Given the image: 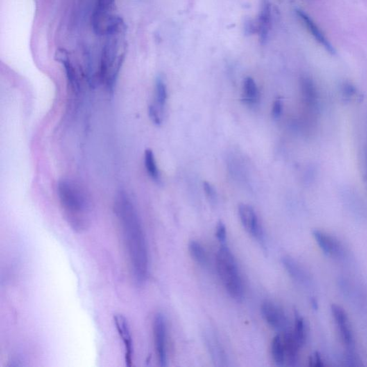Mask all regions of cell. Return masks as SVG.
Wrapping results in <instances>:
<instances>
[{"label": "cell", "instance_id": "6da1fadb", "mask_svg": "<svg viewBox=\"0 0 367 367\" xmlns=\"http://www.w3.org/2000/svg\"><path fill=\"white\" fill-rule=\"evenodd\" d=\"M114 211L121 228L134 279L137 284H144L149 272L147 243L137 209L124 191H120L116 197Z\"/></svg>", "mask_w": 367, "mask_h": 367}, {"label": "cell", "instance_id": "7a4b0ae2", "mask_svg": "<svg viewBox=\"0 0 367 367\" xmlns=\"http://www.w3.org/2000/svg\"><path fill=\"white\" fill-rule=\"evenodd\" d=\"M58 195L62 212L70 227L77 232L87 230L91 225L90 202L79 184L72 180H60Z\"/></svg>", "mask_w": 367, "mask_h": 367}, {"label": "cell", "instance_id": "3957f363", "mask_svg": "<svg viewBox=\"0 0 367 367\" xmlns=\"http://www.w3.org/2000/svg\"><path fill=\"white\" fill-rule=\"evenodd\" d=\"M124 33L109 35L102 51L100 78L105 82L109 91H114L116 80L126 55Z\"/></svg>", "mask_w": 367, "mask_h": 367}, {"label": "cell", "instance_id": "277c9868", "mask_svg": "<svg viewBox=\"0 0 367 367\" xmlns=\"http://www.w3.org/2000/svg\"><path fill=\"white\" fill-rule=\"evenodd\" d=\"M216 268L224 288L234 300L243 298V285L233 254L226 245H222L216 255Z\"/></svg>", "mask_w": 367, "mask_h": 367}, {"label": "cell", "instance_id": "5b68a950", "mask_svg": "<svg viewBox=\"0 0 367 367\" xmlns=\"http://www.w3.org/2000/svg\"><path fill=\"white\" fill-rule=\"evenodd\" d=\"M166 323L165 317L162 313L156 314L153 321V334L156 353L159 366L167 364V347H166Z\"/></svg>", "mask_w": 367, "mask_h": 367}, {"label": "cell", "instance_id": "8992f818", "mask_svg": "<svg viewBox=\"0 0 367 367\" xmlns=\"http://www.w3.org/2000/svg\"><path fill=\"white\" fill-rule=\"evenodd\" d=\"M263 319L273 329L280 333L288 331V320L284 310L270 300L263 302L261 308Z\"/></svg>", "mask_w": 367, "mask_h": 367}, {"label": "cell", "instance_id": "52a82bcc", "mask_svg": "<svg viewBox=\"0 0 367 367\" xmlns=\"http://www.w3.org/2000/svg\"><path fill=\"white\" fill-rule=\"evenodd\" d=\"M238 213L242 225L245 230L257 241L261 243L264 242L262 226L255 209L250 205L241 204L238 207Z\"/></svg>", "mask_w": 367, "mask_h": 367}, {"label": "cell", "instance_id": "ba28073f", "mask_svg": "<svg viewBox=\"0 0 367 367\" xmlns=\"http://www.w3.org/2000/svg\"><path fill=\"white\" fill-rule=\"evenodd\" d=\"M331 312L343 343L347 348L354 349L355 344L354 334L347 313L341 306L337 305L331 306Z\"/></svg>", "mask_w": 367, "mask_h": 367}, {"label": "cell", "instance_id": "9c48e42d", "mask_svg": "<svg viewBox=\"0 0 367 367\" xmlns=\"http://www.w3.org/2000/svg\"><path fill=\"white\" fill-rule=\"evenodd\" d=\"M118 334L122 339L124 346V359L127 366H133L134 361V343L132 338L129 325L127 319L123 315L116 314L114 316Z\"/></svg>", "mask_w": 367, "mask_h": 367}, {"label": "cell", "instance_id": "30bf717a", "mask_svg": "<svg viewBox=\"0 0 367 367\" xmlns=\"http://www.w3.org/2000/svg\"><path fill=\"white\" fill-rule=\"evenodd\" d=\"M312 234L317 244L324 253L334 257H341L343 255V246L336 238L320 230H313Z\"/></svg>", "mask_w": 367, "mask_h": 367}, {"label": "cell", "instance_id": "8fae6325", "mask_svg": "<svg viewBox=\"0 0 367 367\" xmlns=\"http://www.w3.org/2000/svg\"><path fill=\"white\" fill-rule=\"evenodd\" d=\"M296 14L298 16L299 18L301 19L302 22L305 25L308 30H309L310 33L312 34L315 40H316L318 44L321 45L329 53H330L331 54L334 55L335 53H336V51H335L334 46L331 44V42L328 40L325 35L322 33L321 30H320V28H318L316 23L313 22V19H311L305 12L302 11V10H297Z\"/></svg>", "mask_w": 367, "mask_h": 367}, {"label": "cell", "instance_id": "7c38bea8", "mask_svg": "<svg viewBox=\"0 0 367 367\" xmlns=\"http://www.w3.org/2000/svg\"><path fill=\"white\" fill-rule=\"evenodd\" d=\"M282 335L286 352V362L293 366L298 361L299 349L302 346L295 337L293 331H288L283 333Z\"/></svg>", "mask_w": 367, "mask_h": 367}, {"label": "cell", "instance_id": "4fadbf2b", "mask_svg": "<svg viewBox=\"0 0 367 367\" xmlns=\"http://www.w3.org/2000/svg\"><path fill=\"white\" fill-rule=\"evenodd\" d=\"M270 20H271V12H270V5L268 0L263 3L261 14H260L258 31L260 40L261 44L264 45L268 40V35L270 28Z\"/></svg>", "mask_w": 367, "mask_h": 367}, {"label": "cell", "instance_id": "5bb4252c", "mask_svg": "<svg viewBox=\"0 0 367 367\" xmlns=\"http://www.w3.org/2000/svg\"><path fill=\"white\" fill-rule=\"evenodd\" d=\"M282 263L286 271L294 280L301 284L308 282L309 275L296 261L290 257H284L282 259Z\"/></svg>", "mask_w": 367, "mask_h": 367}, {"label": "cell", "instance_id": "9a60e30c", "mask_svg": "<svg viewBox=\"0 0 367 367\" xmlns=\"http://www.w3.org/2000/svg\"><path fill=\"white\" fill-rule=\"evenodd\" d=\"M259 91L255 82L250 77L245 78L243 83V99L248 105H255L259 101Z\"/></svg>", "mask_w": 367, "mask_h": 367}, {"label": "cell", "instance_id": "2e32d148", "mask_svg": "<svg viewBox=\"0 0 367 367\" xmlns=\"http://www.w3.org/2000/svg\"><path fill=\"white\" fill-rule=\"evenodd\" d=\"M300 85L306 105L311 109H315L317 103V93L314 84L309 78H303Z\"/></svg>", "mask_w": 367, "mask_h": 367}, {"label": "cell", "instance_id": "e0dca14e", "mask_svg": "<svg viewBox=\"0 0 367 367\" xmlns=\"http://www.w3.org/2000/svg\"><path fill=\"white\" fill-rule=\"evenodd\" d=\"M271 354L274 362L277 366H284L286 363V352L282 334H277L272 340Z\"/></svg>", "mask_w": 367, "mask_h": 367}, {"label": "cell", "instance_id": "ac0fdd59", "mask_svg": "<svg viewBox=\"0 0 367 367\" xmlns=\"http://www.w3.org/2000/svg\"><path fill=\"white\" fill-rule=\"evenodd\" d=\"M206 340H207V345L208 347L209 352H210L214 361L220 363V366H224L223 363L227 361L226 356H225V352H224L219 341L212 334L207 335L206 336Z\"/></svg>", "mask_w": 367, "mask_h": 367}, {"label": "cell", "instance_id": "d6986e66", "mask_svg": "<svg viewBox=\"0 0 367 367\" xmlns=\"http://www.w3.org/2000/svg\"><path fill=\"white\" fill-rule=\"evenodd\" d=\"M189 254L194 261L202 266H205L207 263V256L205 249L200 243L195 241H191L188 245Z\"/></svg>", "mask_w": 367, "mask_h": 367}, {"label": "cell", "instance_id": "ffe728a7", "mask_svg": "<svg viewBox=\"0 0 367 367\" xmlns=\"http://www.w3.org/2000/svg\"><path fill=\"white\" fill-rule=\"evenodd\" d=\"M155 96V105L162 112L167 99V90H166V84L161 77H158L156 80Z\"/></svg>", "mask_w": 367, "mask_h": 367}, {"label": "cell", "instance_id": "44dd1931", "mask_svg": "<svg viewBox=\"0 0 367 367\" xmlns=\"http://www.w3.org/2000/svg\"><path fill=\"white\" fill-rule=\"evenodd\" d=\"M144 164L148 175L152 180L158 182L159 181V171L157 167L155 155L151 149H146L144 154Z\"/></svg>", "mask_w": 367, "mask_h": 367}, {"label": "cell", "instance_id": "7402d4cb", "mask_svg": "<svg viewBox=\"0 0 367 367\" xmlns=\"http://www.w3.org/2000/svg\"><path fill=\"white\" fill-rule=\"evenodd\" d=\"M293 333L300 344L304 345L306 339V324L304 318L298 313H295V326Z\"/></svg>", "mask_w": 367, "mask_h": 367}, {"label": "cell", "instance_id": "603a6c76", "mask_svg": "<svg viewBox=\"0 0 367 367\" xmlns=\"http://www.w3.org/2000/svg\"><path fill=\"white\" fill-rule=\"evenodd\" d=\"M116 0H97L95 12L109 13L114 8Z\"/></svg>", "mask_w": 367, "mask_h": 367}, {"label": "cell", "instance_id": "cb8c5ba5", "mask_svg": "<svg viewBox=\"0 0 367 367\" xmlns=\"http://www.w3.org/2000/svg\"><path fill=\"white\" fill-rule=\"evenodd\" d=\"M148 113L150 119L152 120V122L155 123V124L159 126V125L162 123V116H161V114H162V112L157 108V105L155 104L150 105L149 106H148Z\"/></svg>", "mask_w": 367, "mask_h": 367}, {"label": "cell", "instance_id": "d4e9b609", "mask_svg": "<svg viewBox=\"0 0 367 367\" xmlns=\"http://www.w3.org/2000/svg\"><path fill=\"white\" fill-rule=\"evenodd\" d=\"M216 237L222 245H225L226 242V228L223 222L220 221L216 227Z\"/></svg>", "mask_w": 367, "mask_h": 367}, {"label": "cell", "instance_id": "484cf974", "mask_svg": "<svg viewBox=\"0 0 367 367\" xmlns=\"http://www.w3.org/2000/svg\"><path fill=\"white\" fill-rule=\"evenodd\" d=\"M282 113V102L280 99L275 100L272 109V116L274 119H278Z\"/></svg>", "mask_w": 367, "mask_h": 367}, {"label": "cell", "instance_id": "4316f807", "mask_svg": "<svg viewBox=\"0 0 367 367\" xmlns=\"http://www.w3.org/2000/svg\"><path fill=\"white\" fill-rule=\"evenodd\" d=\"M204 189L207 196L208 197L210 200L214 201L216 199V191L214 190V187L211 185L208 182H205L203 183Z\"/></svg>", "mask_w": 367, "mask_h": 367}, {"label": "cell", "instance_id": "83f0119b", "mask_svg": "<svg viewBox=\"0 0 367 367\" xmlns=\"http://www.w3.org/2000/svg\"><path fill=\"white\" fill-rule=\"evenodd\" d=\"M310 366L320 367L324 366L323 360L318 354H314L310 358Z\"/></svg>", "mask_w": 367, "mask_h": 367}]
</instances>
